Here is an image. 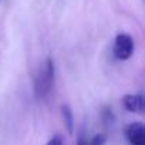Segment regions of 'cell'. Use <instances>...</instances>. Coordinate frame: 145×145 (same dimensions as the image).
<instances>
[{
	"label": "cell",
	"mask_w": 145,
	"mask_h": 145,
	"mask_svg": "<svg viewBox=\"0 0 145 145\" xmlns=\"http://www.w3.org/2000/svg\"><path fill=\"white\" fill-rule=\"evenodd\" d=\"M54 83V63L47 58L39 68L34 77V94L37 98H44L50 94Z\"/></svg>",
	"instance_id": "obj_1"
},
{
	"label": "cell",
	"mask_w": 145,
	"mask_h": 145,
	"mask_svg": "<svg viewBox=\"0 0 145 145\" xmlns=\"http://www.w3.org/2000/svg\"><path fill=\"white\" fill-rule=\"evenodd\" d=\"M114 56L118 60H128L134 53V40L127 33H120L114 40Z\"/></svg>",
	"instance_id": "obj_2"
},
{
	"label": "cell",
	"mask_w": 145,
	"mask_h": 145,
	"mask_svg": "<svg viewBox=\"0 0 145 145\" xmlns=\"http://www.w3.org/2000/svg\"><path fill=\"white\" fill-rule=\"evenodd\" d=\"M127 139L134 145H144L145 142V127L142 122H131L124 128Z\"/></svg>",
	"instance_id": "obj_3"
},
{
	"label": "cell",
	"mask_w": 145,
	"mask_h": 145,
	"mask_svg": "<svg viewBox=\"0 0 145 145\" xmlns=\"http://www.w3.org/2000/svg\"><path fill=\"white\" fill-rule=\"evenodd\" d=\"M122 103L124 107L131 112L141 114L144 111V97L141 94H128L122 98Z\"/></svg>",
	"instance_id": "obj_4"
},
{
	"label": "cell",
	"mask_w": 145,
	"mask_h": 145,
	"mask_svg": "<svg viewBox=\"0 0 145 145\" xmlns=\"http://www.w3.org/2000/svg\"><path fill=\"white\" fill-rule=\"evenodd\" d=\"M61 117H63L64 125L67 128V132L72 134V131H74V115H72V111L68 105L61 107Z\"/></svg>",
	"instance_id": "obj_5"
},
{
	"label": "cell",
	"mask_w": 145,
	"mask_h": 145,
	"mask_svg": "<svg viewBox=\"0 0 145 145\" xmlns=\"http://www.w3.org/2000/svg\"><path fill=\"white\" fill-rule=\"evenodd\" d=\"M91 142H93V144H103V142H105V138H103V137L97 135L95 138H93V139H91Z\"/></svg>",
	"instance_id": "obj_6"
},
{
	"label": "cell",
	"mask_w": 145,
	"mask_h": 145,
	"mask_svg": "<svg viewBox=\"0 0 145 145\" xmlns=\"http://www.w3.org/2000/svg\"><path fill=\"white\" fill-rule=\"evenodd\" d=\"M63 142V139L61 138H58V137H56V138H51L50 141H48V144L51 145V144H61Z\"/></svg>",
	"instance_id": "obj_7"
}]
</instances>
